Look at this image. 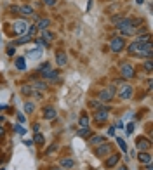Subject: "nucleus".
I'll use <instances>...</instances> for the list:
<instances>
[{"instance_id": "obj_19", "label": "nucleus", "mask_w": 153, "mask_h": 170, "mask_svg": "<svg viewBox=\"0 0 153 170\" xmlns=\"http://www.w3.org/2000/svg\"><path fill=\"white\" fill-rule=\"evenodd\" d=\"M38 73H40V76H44V78H47L49 73H51V66H49V63H45L44 66H40V70H38Z\"/></svg>"}, {"instance_id": "obj_12", "label": "nucleus", "mask_w": 153, "mask_h": 170, "mask_svg": "<svg viewBox=\"0 0 153 170\" xmlns=\"http://www.w3.org/2000/svg\"><path fill=\"white\" fill-rule=\"evenodd\" d=\"M118 162H120V155H115V153H113V155H110V158L105 162V167L106 168H113Z\"/></svg>"}, {"instance_id": "obj_42", "label": "nucleus", "mask_w": 153, "mask_h": 170, "mask_svg": "<svg viewBox=\"0 0 153 170\" xmlns=\"http://www.w3.org/2000/svg\"><path fill=\"white\" fill-rule=\"evenodd\" d=\"M145 170H151V163H148V165H146V168Z\"/></svg>"}, {"instance_id": "obj_14", "label": "nucleus", "mask_w": 153, "mask_h": 170, "mask_svg": "<svg viewBox=\"0 0 153 170\" xmlns=\"http://www.w3.org/2000/svg\"><path fill=\"white\" fill-rule=\"evenodd\" d=\"M56 63H57V66H64L68 63V57H66V54H64L63 50L56 52Z\"/></svg>"}, {"instance_id": "obj_27", "label": "nucleus", "mask_w": 153, "mask_h": 170, "mask_svg": "<svg viewBox=\"0 0 153 170\" xmlns=\"http://www.w3.org/2000/svg\"><path fill=\"white\" fill-rule=\"evenodd\" d=\"M117 142H118V146H120V149H122L123 153H127V144H125V141L122 139V137H118L117 139Z\"/></svg>"}, {"instance_id": "obj_3", "label": "nucleus", "mask_w": 153, "mask_h": 170, "mask_svg": "<svg viewBox=\"0 0 153 170\" xmlns=\"http://www.w3.org/2000/svg\"><path fill=\"white\" fill-rule=\"evenodd\" d=\"M110 49H112V52H122L123 49H125V40H123L122 37H113L112 42H110Z\"/></svg>"}, {"instance_id": "obj_26", "label": "nucleus", "mask_w": 153, "mask_h": 170, "mask_svg": "<svg viewBox=\"0 0 153 170\" xmlns=\"http://www.w3.org/2000/svg\"><path fill=\"white\" fill-rule=\"evenodd\" d=\"M79 136L80 137H90V130L87 129V127H84V129L79 130Z\"/></svg>"}, {"instance_id": "obj_35", "label": "nucleus", "mask_w": 153, "mask_h": 170, "mask_svg": "<svg viewBox=\"0 0 153 170\" xmlns=\"http://www.w3.org/2000/svg\"><path fill=\"white\" fill-rule=\"evenodd\" d=\"M125 130H127V134H132V130H134V125H132V123H129V125L125 127Z\"/></svg>"}, {"instance_id": "obj_36", "label": "nucleus", "mask_w": 153, "mask_h": 170, "mask_svg": "<svg viewBox=\"0 0 153 170\" xmlns=\"http://www.w3.org/2000/svg\"><path fill=\"white\" fill-rule=\"evenodd\" d=\"M45 5H49V7H52V5H56V0H44Z\"/></svg>"}, {"instance_id": "obj_23", "label": "nucleus", "mask_w": 153, "mask_h": 170, "mask_svg": "<svg viewBox=\"0 0 153 170\" xmlns=\"http://www.w3.org/2000/svg\"><path fill=\"white\" fill-rule=\"evenodd\" d=\"M33 142H35V144H38V146H42V144H44V142H45V137H44V136H42V134H40V132H37V136H35V139H33Z\"/></svg>"}, {"instance_id": "obj_11", "label": "nucleus", "mask_w": 153, "mask_h": 170, "mask_svg": "<svg viewBox=\"0 0 153 170\" xmlns=\"http://www.w3.org/2000/svg\"><path fill=\"white\" fill-rule=\"evenodd\" d=\"M59 167L63 170H73L75 168V160H71V158H61L59 160Z\"/></svg>"}, {"instance_id": "obj_2", "label": "nucleus", "mask_w": 153, "mask_h": 170, "mask_svg": "<svg viewBox=\"0 0 153 170\" xmlns=\"http://www.w3.org/2000/svg\"><path fill=\"white\" fill-rule=\"evenodd\" d=\"M12 30H14V33L16 35H26V31H28V23L25 21V19H16L14 23H12Z\"/></svg>"}, {"instance_id": "obj_6", "label": "nucleus", "mask_w": 153, "mask_h": 170, "mask_svg": "<svg viewBox=\"0 0 153 170\" xmlns=\"http://www.w3.org/2000/svg\"><path fill=\"white\" fill-rule=\"evenodd\" d=\"M94 155L97 156V158H105V156L112 155V146L110 144H99V146H96V149H94Z\"/></svg>"}, {"instance_id": "obj_16", "label": "nucleus", "mask_w": 153, "mask_h": 170, "mask_svg": "<svg viewBox=\"0 0 153 170\" xmlns=\"http://www.w3.org/2000/svg\"><path fill=\"white\" fill-rule=\"evenodd\" d=\"M31 40H33V37H30V35H21V37L14 42V45H25V44H28V42H31Z\"/></svg>"}, {"instance_id": "obj_9", "label": "nucleus", "mask_w": 153, "mask_h": 170, "mask_svg": "<svg viewBox=\"0 0 153 170\" xmlns=\"http://www.w3.org/2000/svg\"><path fill=\"white\" fill-rule=\"evenodd\" d=\"M94 120L97 121V123H105L106 120H108V110L106 108H103V110H97L96 113H94Z\"/></svg>"}, {"instance_id": "obj_34", "label": "nucleus", "mask_w": 153, "mask_h": 170, "mask_svg": "<svg viewBox=\"0 0 153 170\" xmlns=\"http://www.w3.org/2000/svg\"><path fill=\"white\" fill-rule=\"evenodd\" d=\"M40 50H33V52H30V57L31 59H38V57H40Z\"/></svg>"}, {"instance_id": "obj_20", "label": "nucleus", "mask_w": 153, "mask_h": 170, "mask_svg": "<svg viewBox=\"0 0 153 170\" xmlns=\"http://www.w3.org/2000/svg\"><path fill=\"white\" fill-rule=\"evenodd\" d=\"M16 68L19 71H25L26 70V63H25V57H16Z\"/></svg>"}, {"instance_id": "obj_43", "label": "nucleus", "mask_w": 153, "mask_h": 170, "mask_svg": "<svg viewBox=\"0 0 153 170\" xmlns=\"http://www.w3.org/2000/svg\"><path fill=\"white\" fill-rule=\"evenodd\" d=\"M0 121H2V123H4V121H5V118H4V116H0Z\"/></svg>"}, {"instance_id": "obj_18", "label": "nucleus", "mask_w": 153, "mask_h": 170, "mask_svg": "<svg viewBox=\"0 0 153 170\" xmlns=\"http://www.w3.org/2000/svg\"><path fill=\"white\" fill-rule=\"evenodd\" d=\"M92 146H99V144L105 142V137L103 136H90V141H89Z\"/></svg>"}, {"instance_id": "obj_1", "label": "nucleus", "mask_w": 153, "mask_h": 170, "mask_svg": "<svg viewBox=\"0 0 153 170\" xmlns=\"http://www.w3.org/2000/svg\"><path fill=\"white\" fill-rule=\"evenodd\" d=\"M127 52L138 57H145V59H151V42H132L127 47Z\"/></svg>"}, {"instance_id": "obj_15", "label": "nucleus", "mask_w": 153, "mask_h": 170, "mask_svg": "<svg viewBox=\"0 0 153 170\" xmlns=\"http://www.w3.org/2000/svg\"><path fill=\"white\" fill-rule=\"evenodd\" d=\"M49 24H51V21H49L47 18H40V19H37V24H35V26H37V30H47V26Z\"/></svg>"}, {"instance_id": "obj_8", "label": "nucleus", "mask_w": 153, "mask_h": 170, "mask_svg": "<svg viewBox=\"0 0 153 170\" xmlns=\"http://www.w3.org/2000/svg\"><path fill=\"white\" fill-rule=\"evenodd\" d=\"M136 147H138L139 151H148L150 147H151V141L146 139V137H138L136 139Z\"/></svg>"}, {"instance_id": "obj_7", "label": "nucleus", "mask_w": 153, "mask_h": 170, "mask_svg": "<svg viewBox=\"0 0 153 170\" xmlns=\"http://www.w3.org/2000/svg\"><path fill=\"white\" fill-rule=\"evenodd\" d=\"M113 95H115V87L110 85L108 89H105V90L99 92V102H110V101H113Z\"/></svg>"}, {"instance_id": "obj_30", "label": "nucleus", "mask_w": 153, "mask_h": 170, "mask_svg": "<svg viewBox=\"0 0 153 170\" xmlns=\"http://www.w3.org/2000/svg\"><path fill=\"white\" fill-rule=\"evenodd\" d=\"M33 110H35V106L31 104V102H25V111H26V113H31Z\"/></svg>"}, {"instance_id": "obj_29", "label": "nucleus", "mask_w": 153, "mask_h": 170, "mask_svg": "<svg viewBox=\"0 0 153 170\" xmlns=\"http://www.w3.org/2000/svg\"><path fill=\"white\" fill-rule=\"evenodd\" d=\"M33 87L38 89V90H44L45 89V82H33Z\"/></svg>"}, {"instance_id": "obj_44", "label": "nucleus", "mask_w": 153, "mask_h": 170, "mask_svg": "<svg viewBox=\"0 0 153 170\" xmlns=\"http://www.w3.org/2000/svg\"><path fill=\"white\" fill-rule=\"evenodd\" d=\"M136 2H138V4H143V2H145V0H136Z\"/></svg>"}, {"instance_id": "obj_45", "label": "nucleus", "mask_w": 153, "mask_h": 170, "mask_svg": "<svg viewBox=\"0 0 153 170\" xmlns=\"http://www.w3.org/2000/svg\"><path fill=\"white\" fill-rule=\"evenodd\" d=\"M52 170H63V168H52Z\"/></svg>"}, {"instance_id": "obj_33", "label": "nucleus", "mask_w": 153, "mask_h": 170, "mask_svg": "<svg viewBox=\"0 0 153 170\" xmlns=\"http://www.w3.org/2000/svg\"><path fill=\"white\" fill-rule=\"evenodd\" d=\"M57 75H59V73H57L56 70H51V73H49V76H47V78H51V80H56V78H57Z\"/></svg>"}, {"instance_id": "obj_17", "label": "nucleus", "mask_w": 153, "mask_h": 170, "mask_svg": "<svg viewBox=\"0 0 153 170\" xmlns=\"http://www.w3.org/2000/svg\"><path fill=\"white\" fill-rule=\"evenodd\" d=\"M19 12H21L23 16H33V7H31V5H21Z\"/></svg>"}, {"instance_id": "obj_5", "label": "nucleus", "mask_w": 153, "mask_h": 170, "mask_svg": "<svg viewBox=\"0 0 153 170\" xmlns=\"http://www.w3.org/2000/svg\"><path fill=\"white\" fill-rule=\"evenodd\" d=\"M132 94H134V89H132V85H129V83H123V85H120V90H118V97L123 99V101H127V99H131Z\"/></svg>"}, {"instance_id": "obj_38", "label": "nucleus", "mask_w": 153, "mask_h": 170, "mask_svg": "<svg viewBox=\"0 0 153 170\" xmlns=\"http://www.w3.org/2000/svg\"><path fill=\"white\" fill-rule=\"evenodd\" d=\"M33 130H35V132H40V123H35L33 125Z\"/></svg>"}, {"instance_id": "obj_39", "label": "nucleus", "mask_w": 153, "mask_h": 170, "mask_svg": "<svg viewBox=\"0 0 153 170\" xmlns=\"http://www.w3.org/2000/svg\"><path fill=\"white\" fill-rule=\"evenodd\" d=\"M108 134H110V136H115V127H110Z\"/></svg>"}, {"instance_id": "obj_37", "label": "nucleus", "mask_w": 153, "mask_h": 170, "mask_svg": "<svg viewBox=\"0 0 153 170\" xmlns=\"http://www.w3.org/2000/svg\"><path fill=\"white\" fill-rule=\"evenodd\" d=\"M7 54H9V56H14V54H16L14 47H9V49H7Z\"/></svg>"}, {"instance_id": "obj_21", "label": "nucleus", "mask_w": 153, "mask_h": 170, "mask_svg": "<svg viewBox=\"0 0 153 170\" xmlns=\"http://www.w3.org/2000/svg\"><path fill=\"white\" fill-rule=\"evenodd\" d=\"M40 35H42V38H44V40L47 42V44L54 40V35H52V33H49L47 30H42V31H40Z\"/></svg>"}, {"instance_id": "obj_13", "label": "nucleus", "mask_w": 153, "mask_h": 170, "mask_svg": "<svg viewBox=\"0 0 153 170\" xmlns=\"http://www.w3.org/2000/svg\"><path fill=\"white\" fill-rule=\"evenodd\" d=\"M138 160L139 163H145V165H148V163H151V155H150L148 151H141L138 155Z\"/></svg>"}, {"instance_id": "obj_28", "label": "nucleus", "mask_w": 153, "mask_h": 170, "mask_svg": "<svg viewBox=\"0 0 153 170\" xmlns=\"http://www.w3.org/2000/svg\"><path fill=\"white\" fill-rule=\"evenodd\" d=\"M56 149H57V142H54L52 146H49V147H47V151H45V155H52V153L56 151Z\"/></svg>"}, {"instance_id": "obj_24", "label": "nucleus", "mask_w": 153, "mask_h": 170, "mask_svg": "<svg viewBox=\"0 0 153 170\" xmlns=\"http://www.w3.org/2000/svg\"><path fill=\"white\" fill-rule=\"evenodd\" d=\"M143 68H145V71H146V73H151V70H153V63H151V59H146V61H145V64H143Z\"/></svg>"}, {"instance_id": "obj_31", "label": "nucleus", "mask_w": 153, "mask_h": 170, "mask_svg": "<svg viewBox=\"0 0 153 170\" xmlns=\"http://www.w3.org/2000/svg\"><path fill=\"white\" fill-rule=\"evenodd\" d=\"M35 44H37L38 47H47V45H49V44L44 40V38H37V40H35Z\"/></svg>"}, {"instance_id": "obj_40", "label": "nucleus", "mask_w": 153, "mask_h": 170, "mask_svg": "<svg viewBox=\"0 0 153 170\" xmlns=\"http://www.w3.org/2000/svg\"><path fill=\"white\" fill-rule=\"evenodd\" d=\"M4 134H5V130H4V127H2V125H0V137L4 136Z\"/></svg>"}, {"instance_id": "obj_25", "label": "nucleus", "mask_w": 153, "mask_h": 170, "mask_svg": "<svg viewBox=\"0 0 153 170\" xmlns=\"http://www.w3.org/2000/svg\"><path fill=\"white\" fill-rule=\"evenodd\" d=\"M23 94L25 95H33V87H28V85H23Z\"/></svg>"}, {"instance_id": "obj_22", "label": "nucleus", "mask_w": 153, "mask_h": 170, "mask_svg": "<svg viewBox=\"0 0 153 170\" xmlns=\"http://www.w3.org/2000/svg\"><path fill=\"white\" fill-rule=\"evenodd\" d=\"M87 125H89V116L84 113L82 116H80V120H79V127L80 129H84V127H87Z\"/></svg>"}, {"instance_id": "obj_10", "label": "nucleus", "mask_w": 153, "mask_h": 170, "mask_svg": "<svg viewBox=\"0 0 153 170\" xmlns=\"http://www.w3.org/2000/svg\"><path fill=\"white\" fill-rule=\"evenodd\" d=\"M42 113H44V118H45V120H54V118L57 116V111L54 110L52 106H45L44 110H42Z\"/></svg>"}, {"instance_id": "obj_32", "label": "nucleus", "mask_w": 153, "mask_h": 170, "mask_svg": "<svg viewBox=\"0 0 153 170\" xmlns=\"http://www.w3.org/2000/svg\"><path fill=\"white\" fill-rule=\"evenodd\" d=\"M14 132H18V134H21V136H25V132H26V130L23 129L21 125H14Z\"/></svg>"}, {"instance_id": "obj_41", "label": "nucleus", "mask_w": 153, "mask_h": 170, "mask_svg": "<svg viewBox=\"0 0 153 170\" xmlns=\"http://www.w3.org/2000/svg\"><path fill=\"white\" fill-rule=\"evenodd\" d=\"M118 170H129V168H127L125 165H120V167H118Z\"/></svg>"}, {"instance_id": "obj_4", "label": "nucleus", "mask_w": 153, "mask_h": 170, "mask_svg": "<svg viewBox=\"0 0 153 170\" xmlns=\"http://www.w3.org/2000/svg\"><path fill=\"white\" fill-rule=\"evenodd\" d=\"M120 75L123 76V78L131 80L136 76V71H134V66L129 64V63H122V66H120Z\"/></svg>"}]
</instances>
